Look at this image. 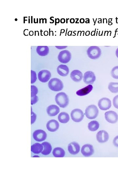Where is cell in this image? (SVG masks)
Masks as SVG:
<instances>
[{"label":"cell","instance_id":"cell-1","mask_svg":"<svg viewBox=\"0 0 118 177\" xmlns=\"http://www.w3.org/2000/svg\"><path fill=\"white\" fill-rule=\"evenodd\" d=\"M55 100L57 104L62 108H65L69 104L68 96L64 93L57 94L56 96Z\"/></svg>","mask_w":118,"mask_h":177},{"label":"cell","instance_id":"cell-2","mask_svg":"<svg viewBox=\"0 0 118 177\" xmlns=\"http://www.w3.org/2000/svg\"><path fill=\"white\" fill-rule=\"evenodd\" d=\"M48 85L51 90L55 92L61 91L63 88L62 82L57 78L51 79L48 83Z\"/></svg>","mask_w":118,"mask_h":177},{"label":"cell","instance_id":"cell-3","mask_svg":"<svg viewBox=\"0 0 118 177\" xmlns=\"http://www.w3.org/2000/svg\"><path fill=\"white\" fill-rule=\"evenodd\" d=\"M99 114V110L95 105L88 106L85 110V115L88 119H94L97 117Z\"/></svg>","mask_w":118,"mask_h":177},{"label":"cell","instance_id":"cell-4","mask_svg":"<svg viewBox=\"0 0 118 177\" xmlns=\"http://www.w3.org/2000/svg\"><path fill=\"white\" fill-rule=\"evenodd\" d=\"M88 57L92 60L99 58L101 54L100 48L98 46H92L89 47L87 51Z\"/></svg>","mask_w":118,"mask_h":177},{"label":"cell","instance_id":"cell-5","mask_svg":"<svg viewBox=\"0 0 118 177\" xmlns=\"http://www.w3.org/2000/svg\"><path fill=\"white\" fill-rule=\"evenodd\" d=\"M71 53L68 50H63L61 52L58 56L59 61L63 63H67L71 60Z\"/></svg>","mask_w":118,"mask_h":177},{"label":"cell","instance_id":"cell-6","mask_svg":"<svg viewBox=\"0 0 118 177\" xmlns=\"http://www.w3.org/2000/svg\"><path fill=\"white\" fill-rule=\"evenodd\" d=\"M71 116L73 120L76 122L81 121L84 116L83 111L78 109L73 110L71 112Z\"/></svg>","mask_w":118,"mask_h":177},{"label":"cell","instance_id":"cell-7","mask_svg":"<svg viewBox=\"0 0 118 177\" xmlns=\"http://www.w3.org/2000/svg\"><path fill=\"white\" fill-rule=\"evenodd\" d=\"M98 106L102 110L109 109L112 106L111 101L108 98H104L100 99L98 102Z\"/></svg>","mask_w":118,"mask_h":177},{"label":"cell","instance_id":"cell-8","mask_svg":"<svg viewBox=\"0 0 118 177\" xmlns=\"http://www.w3.org/2000/svg\"><path fill=\"white\" fill-rule=\"evenodd\" d=\"M96 77L95 74L92 71L86 72L83 77V81L88 85H92L95 81Z\"/></svg>","mask_w":118,"mask_h":177},{"label":"cell","instance_id":"cell-9","mask_svg":"<svg viewBox=\"0 0 118 177\" xmlns=\"http://www.w3.org/2000/svg\"><path fill=\"white\" fill-rule=\"evenodd\" d=\"M105 117L107 121L114 124L118 120V115L116 112L113 111H109L105 112Z\"/></svg>","mask_w":118,"mask_h":177},{"label":"cell","instance_id":"cell-10","mask_svg":"<svg viewBox=\"0 0 118 177\" xmlns=\"http://www.w3.org/2000/svg\"><path fill=\"white\" fill-rule=\"evenodd\" d=\"M33 137L36 141L41 142L45 140L47 137V134L44 131L38 130L34 132Z\"/></svg>","mask_w":118,"mask_h":177},{"label":"cell","instance_id":"cell-11","mask_svg":"<svg viewBox=\"0 0 118 177\" xmlns=\"http://www.w3.org/2000/svg\"><path fill=\"white\" fill-rule=\"evenodd\" d=\"M81 152L85 157L90 156L94 153L93 147L92 145L89 144L84 145L82 148Z\"/></svg>","mask_w":118,"mask_h":177},{"label":"cell","instance_id":"cell-12","mask_svg":"<svg viewBox=\"0 0 118 177\" xmlns=\"http://www.w3.org/2000/svg\"><path fill=\"white\" fill-rule=\"evenodd\" d=\"M109 137L108 133L104 130L100 131L96 134V139L99 143H103L106 142L109 140Z\"/></svg>","mask_w":118,"mask_h":177},{"label":"cell","instance_id":"cell-13","mask_svg":"<svg viewBox=\"0 0 118 177\" xmlns=\"http://www.w3.org/2000/svg\"><path fill=\"white\" fill-rule=\"evenodd\" d=\"M51 77V72L47 70H42L38 74V78L40 81L43 83L47 82Z\"/></svg>","mask_w":118,"mask_h":177},{"label":"cell","instance_id":"cell-14","mask_svg":"<svg viewBox=\"0 0 118 177\" xmlns=\"http://www.w3.org/2000/svg\"><path fill=\"white\" fill-rule=\"evenodd\" d=\"M47 129L50 132H55L59 128V123L55 120H52L48 121L46 125Z\"/></svg>","mask_w":118,"mask_h":177},{"label":"cell","instance_id":"cell-15","mask_svg":"<svg viewBox=\"0 0 118 177\" xmlns=\"http://www.w3.org/2000/svg\"><path fill=\"white\" fill-rule=\"evenodd\" d=\"M68 150L70 154L73 155L77 154L80 151V146L78 143L76 142H72L69 145Z\"/></svg>","mask_w":118,"mask_h":177},{"label":"cell","instance_id":"cell-16","mask_svg":"<svg viewBox=\"0 0 118 177\" xmlns=\"http://www.w3.org/2000/svg\"><path fill=\"white\" fill-rule=\"evenodd\" d=\"M60 111V109L57 105H51L48 107L47 110L48 115L51 116H56Z\"/></svg>","mask_w":118,"mask_h":177},{"label":"cell","instance_id":"cell-17","mask_svg":"<svg viewBox=\"0 0 118 177\" xmlns=\"http://www.w3.org/2000/svg\"><path fill=\"white\" fill-rule=\"evenodd\" d=\"M83 77L82 73L78 70H74L71 73V78L74 82L81 81Z\"/></svg>","mask_w":118,"mask_h":177},{"label":"cell","instance_id":"cell-18","mask_svg":"<svg viewBox=\"0 0 118 177\" xmlns=\"http://www.w3.org/2000/svg\"><path fill=\"white\" fill-rule=\"evenodd\" d=\"M57 73L60 76L66 77L67 76L69 72V68L66 65H59L57 68Z\"/></svg>","mask_w":118,"mask_h":177},{"label":"cell","instance_id":"cell-19","mask_svg":"<svg viewBox=\"0 0 118 177\" xmlns=\"http://www.w3.org/2000/svg\"><path fill=\"white\" fill-rule=\"evenodd\" d=\"M49 48L47 46H37L36 51L38 54L40 56H45L49 53Z\"/></svg>","mask_w":118,"mask_h":177},{"label":"cell","instance_id":"cell-20","mask_svg":"<svg viewBox=\"0 0 118 177\" xmlns=\"http://www.w3.org/2000/svg\"><path fill=\"white\" fill-rule=\"evenodd\" d=\"M92 85H89L86 87L77 91L76 94L79 96H83L89 94L93 89Z\"/></svg>","mask_w":118,"mask_h":177},{"label":"cell","instance_id":"cell-21","mask_svg":"<svg viewBox=\"0 0 118 177\" xmlns=\"http://www.w3.org/2000/svg\"><path fill=\"white\" fill-rule=\"evenodd\" d=\"M44 149V146L42 144L36 143L31 147V151L34 154H39L42 152Z\"/></svg>","mask_w":118,"mask_h":177},{"label":"cell","instance_id":"cell-22","mask_svg":"<svg viewBox=\"0 0 118 177\" xmlns=\"http://www.w3.org/2000/svg\"><path fill=\"white\" fill-rule=\"evenodd\" d=\"M53 154L55 157L63 158L65 156V152L62 148L57 147L53 149Z\"/></svg>","mask_w":118,"mask_h":177},{"label":"cell","instance_id":"cell-23","mask_svg":"<svg viewBox=\"0 0 118 177\" xmlns=\"http://www.w3.org/2000/svg\"><path fill=\"white\" fill-rule=\"evenodd\" d=\"M42 144L43 146L44 149L42 152L41 154L45 155L49 154L51 153L52 150L51 144L47 142L43 143Z\"/></svg>","mask_w":118,"mask_h":177},{"label":"cell","instance_id":"cell-24","mask_svg":"<svg viewBox=\"0 0 118 177\" xmlns=\"http://www.w3.org/2000/svg\"><path fill=\"white\" fill-rule=\"evenodd\" d=\"M58 120L61 123H67L70 120L69 114L66 112H61L58 116Z\"/></svg>","mask_w":118,"mask_h":177},{"label":"cell","instance_id":"cell-25","mask_svg":"<svg viewBox=\"0 0 118 177\" xmlns=\"http://www.w3.org/2000/svg\"><path fill=\"white\" fill-rule=\"evenodd\" d=\"M99 123L96 121H91L88 124V129L91 131H96L99 129Z\"/></svg>","mask_w":118,"mask_h":177},{"label":"cell","instance_id":"cell-26","mask_svg":"<svg viewBox=\"0 0 118 177\" xmlns=\"http://www.w3.org/2000/svg\"><path fill=\"white\" fill-rule=\"evenodd\" d=\"M108 88L112 93H118V83L110 82L109 84Z\"/></svg>","mask_w":118,"mask_h":177},{"label":"cell","instance_id":"cell-27","mask_svg":"<svg viewBox=\"0 0 118 177\" xmlns=\"http://www.w3.org/2000/svg\"><path fill=\"white\" fill-rule=\"evenodd\" d=\"M111 75L113 78L118 79V66H115L112 69Z\"/></svg>","mask_w":118,"mask_h":177},{"label":"cell","instance_id":"cell-28","mask_svg":"<svg viewBox=\"0 0 118 177\" xmlns=\"http://www.w3.org/2000/svg\"><path fill=\"white\" fill-rule=\"evenodd\" d=\"M31 97H33L36 95L38 93V90L37 88L35 86H31Z\"/></svg>","mask_w":118,"mask_h":177},{"label":"cell","instance_id":"cell-29","mask_svg":"<svg viewBox=\"0 0 118 177\" xmlns=\"http://www.w3.org/2000/svg\"><path fill=\"white\" fill-rule=\"evenodd\" d=\"M31 83L33 84L35 83L36 80V75L35 72L33 71H31Z\"/></svg>","mask_w":118,"mask_h":177},{"label":"cell","instance_id":"cell-30","mask_svg":"<svg viewBox=\"0 0 118 177\" xmlns=\"http://www.w3.org/2000/svg\"><path fill=\"white\" fill-rule=\"evenodd\" d=\"M113 104L115 108L118 109V95L114 98L113 99Z\"/></svg>","mask_w":118,"mask_h":177},{"label":"cell","instance_id":"cell-31","mask_svg":"<svg viewBox=\"0 0 118 177\" xmlns=\"http://www.w3.org/2000/svg\"><path fill=\"white\" fill-rule=\"evenodd\" d=\"M39 99L38 97L36 95L33 97H31V104L33 105L36 104L38 101Z\"/></svg>","mask_w":118,"mask_h":177},{"label":"cell","instance_id":"cell-32","mask_svg":"<svg viewBox=\"0 0 118 177\" xmlns=\"http://www.w3.org/2000/svg\"><path fill=\"white\" fill-rule=\"evenodd\" d=\"M36 120V115L31 110V124H33Z\"/></svg>","mask_w":118,"mask_h":177},{"label":"cell","instance_id":"cell-33","mask_svg":"<svg viewBox=\"0 0 118 177\" xmlns=\"http://www.w3.org/2000/svg\"><path fill=\"white\" fill-rule=\"evenodd\" d=\"M113 144L115 146L118 147V136L115 137L114 138Z\"/></svg>","mask_w":118,"mask_h":177},{"label":"cell","instance_id":"cell-34","mask_svg":"<svg viewBox=\"0 0 118 177\" xmlns=\"http://www.w3.org/2000/svg\"><path fill=\"white\" fill-rule=\"evenodd\" d=\"M56 47L57 48V49L59 50H61L64 49H65V48L67 47V46H56Z\"/></svg>","mask_w":118,"mask_h":177},{"label":"cell","instance_id":"cell-35","mask_svg":"<svg viewBox=\"0 0 118 177\" xmlns=\"http://www.w3.org/2000/svg\"><path fill=\"white\" fill-rule=\"evenodd\" d=\"M61 23H65V20L64 19H62L61 20Z\"/></svg>","mask_w":118,"mask_h":177},{"label":"cell","instance_id":"cell-36","mask_svg":"<svg viewBox=\"0 0 118 177\" xmlns=\"http://www.w3.org/2000/svg\"><path fill=\"white\" fill-rule=\"evenodd\" d=\"M80 22L81 23H83L85 22V20L83 19H82L80 20Z\"/></svg>","mask_w":118,"mask_h":177},{"label":"cell","instance_id":"cell-37","mask_svg":"<svg viewBox=\"0 0 118 177\" xmlns=\"http://www.w3.org/2000/svg\"><path fill=\"white\" fill-rule=\"evenodd\" d=\"M116 55L117 57L118 58V48L116 50Z\"/></svg>","mask_w":118,"mask_h":177},{"label":"cell","instance_id":"cell-38","mask_svg":"<svg viewBox=\"0 0 118 177\" xmlns=\"http://www.w3.org/2000/svg\"><path fill=\"white\" fill-rule=\"evenodd\" d=\"M75 20L73 19H70V22L71 23H74Z\"/></svg>","mask_w":118,"mask_h":177},{"label":"cell","instance_id":"cell-39","mask_svg":"<svg viewBox=\"0 0 118 177\" xmlns=\"http://www.w3.org/2000/svg\"><path fill=\"white\" fill-rule=\"evenodd\" d=\"M60 22V20L58 19H56V22L57 23H58Z\"/></svg>","mask_w":118,"mask_h":177},{"label":"cell","instance_id":"cell-40","mask_svg":"<svg viewBox=\"0 0 118 177\" xmlns=\"http://www.w3.org/2000/svg\"><path fill=\"white\" fill-rule=\"evenodd\" d=\"M90 35V32L89 31H87L86 33V35L89 36Z\"/></svg>","mask_w":118,"mask_h":177}]
</instances>
